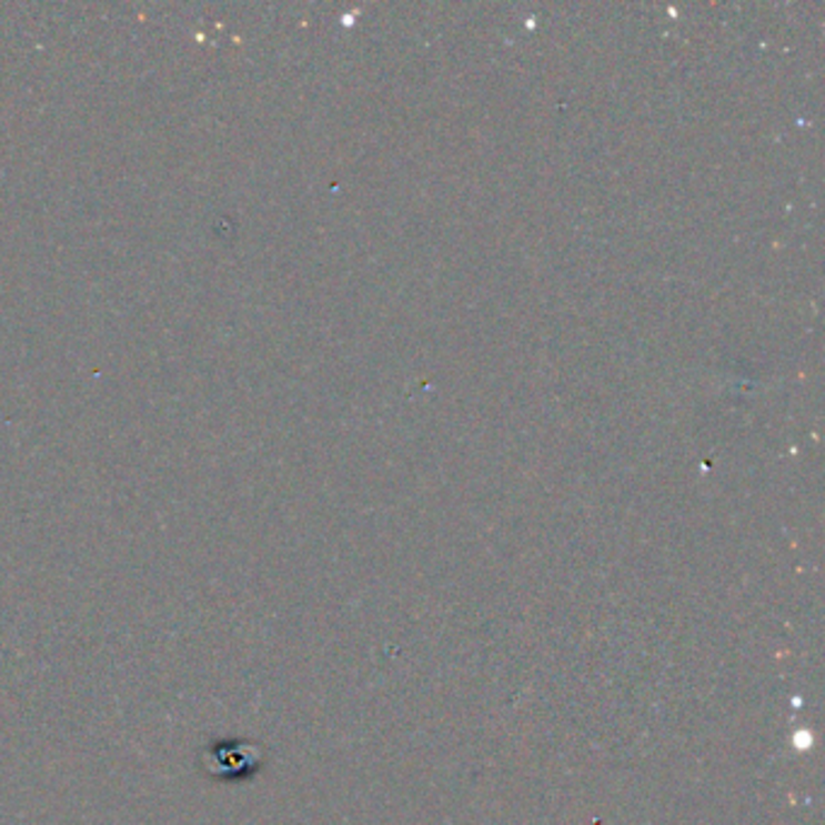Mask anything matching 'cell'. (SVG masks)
<instances>
[{"label": "cell", "mask_w": 825, "mask_h": 825, "mask_svg": "<svg viewBox=\"0 0 825 825\" xmlns=\"http://www.w3.org/2000/svg\"><path fill=\"white\" fill-rule=\"evenodd\" d=\"M262 757L256 746L242 741H215L204 755V765L211 777L240 779L260 767Z\"/></svg>", "instance_id": "1"}]
</instances>
